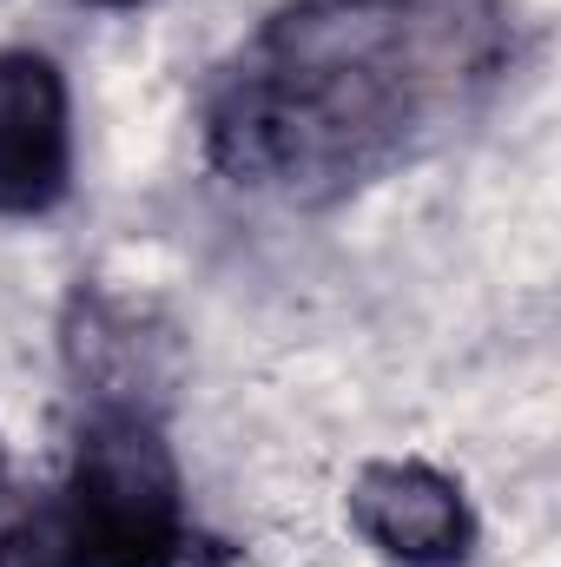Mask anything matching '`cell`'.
I'll return each mask as SVG.
<instances>
[{"label":"cell","mask_w":561,"mask_h":567,"mask_svg":"<svg viewBox=\"0 0 561 567\" xmlns=\"http://www.w3.org/2000/svg\"><path fill=\"white\" fill-rule=\"evenodd\" d=\"M496 66L489 0H290L205 100V158L290 205L417 158Z\"/></svg>","instance_id":"obj_1"},{"label":"cell","mask_w":561,"mask_h":567,"mask_svg":"<svg viewBox=\"0 0 561 567\" xmlns=\"http://www.w3.org/2000/svg\"><path fill=\"white\" fill-rule=\"evenodd\" d=\"M47 528L67 567H225V548L185 515V482L159 410H86L73 475L47 508Z\"/></svg>","instance_id":"obj_2"},{"label":"cell","mask_w":561,"mask_h":567,"mask_svg":"<svg viewBox=\"0 0 561 567\" xmlns=\"http://www.w3.org/2000/svg\"><path fill=\"white\" fill-rule=\"evenodd\" d=\"M73 185V100L40 47H0V218H47Z\"/></svg>","instance_id":"obj_3"},{"label":"cell","mask_w":561,"mask_h":567,"mask_svg":"<svg viewBox=\"0 0 561 567\" xmlns=\"http://www.w3.org/2000/svg\"><path fill=\"white\" fill-rule=\"evenodd\" d=\"M350 522L377 555L404 567H462L476 555V508H469L462 482H449L442 468L410 462V455L357 468Z\"/></svg>","instance_id":"obj_4"},{"label":"cell","mask_w":561,"mask_h":567,"mask_svg":"<svg viewBox=\"0 0 561 567\" xmlns=\"http://www.w3.org/2000/svg\"><path fill=\"white\" fill-rule=\"evenodd\" d=\"M93 7H145V0H93Z\"/></svg>","instance_id":"obj_5"},{"label":"cell","mask_w":561,"mask_h":567,"mask_svg":"<svg viewBox=\"0 0 561 567\" xmlns=\"http://www.w3.org/2000/svg\"><path fill=\"white\" fill-rule=\"evenodd\" d=\"M0 475H7V462H0Z\"/></svg>","instance_id":"obj_6"}]
</instances>
